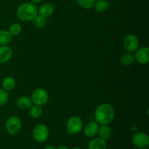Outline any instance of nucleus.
Returning a JSON list of instances; mask_svg holds the SVG:
<instances>
[{"mask_svg":"<svg viewBox=\"0 0 149 149\" xmlns=\"http://www.w3.org/2000/svg\"><path fill=\"white\" fill-rule=\"evenodd\" d=\"M22 123L20 119L16 116H12L7 119L5 123V130L8 134L15 135L20 131Z\"/></svg>","mask_w":149,"mask_h":149,"instance_id":"obj_5","label":"nucleus"},{"mask_svg":"<svg viewBox=\"0 0 149 149\" xmlns=\"http://www.w3.org/2000/svg\"><path fill=\"white\" fill-rule=\"evenodd\" d=\"M46 19L47 18H45V17H42V16L39 15L38 14L33 20V24H34V26L37 28H43L44 26L46 25Z\"/></svg>","mask_w":149,"mask_h":149,"instance_id":"obj_22","label":"nucleus"},{"mask_svg":"<svg viewBox=\"0 0 149 149\" xmlns=\"http://www.w3.org/2000/svg\"><path fill=\"white\" fill-rule=\"evenodd\" d=\"M13 49L7 45L0 46V63H6L13 57Z\"/></svg>","mask_w":149,"mask_h":149,"instance_id":"obj_11","label":"nucleus"},{"mask_svg":"<svg viewBox=\"0 0 149 149\" xmlns=\"http://www.w3.org/2000/svg\"><path fill=\"white\" fill-rule=\"evenodd\" d=\"M132 142L133 145L137 148H146L149 145V136L146 132H136L132 136Z\"/></svg>","mask_w":149,"mask_h":149,"instance_id":"obj_7","label":"nucleus"},{"mask_svg":"<svg viewBox=\"0 0 149 149\" xmlns=\"http://www.w3.org/2000/svg\"><path fill=\"white\" fill-rule=\"evenodd\" d=\"M49 135L48 127L45 124H38L34 127L32 132L33 138L38 143H44L47 140Z\"/></svg>","mask_w":149,"mask_h":149,"instance_id":"obj_3","label":"nucleus"},{"mask_svg":"<svg viewBox=\"0 0 149 149\" xmlns=\"http://www.w3.org/2000/svg\"><path fill=\"white\" fill-rule=\"evenodd\" d=\"M135 61V56L132 54V52H126V53L123 54L120 58V62L123 65H130L134 63Z\"/></svg>","mask_w":149,"mask_h":149,"instance_id":"obj_17","label":"nucleus"},{"mask_svg":"<svg viewBox=\"0 0 149 149\" xmlns=\"http://www.w3.org/2000/svg\"><path fill=\"white\" fill-rule=\"evenodd\" d=\"M109 6L110 4L108 0H97L95 1L93 7L97 13H103L109 8Z\"/></svg>","mask_w":149,"mask_h":149,"instance_id":"obj_15","label":"nucleus"},{"mask_svg":"<svg viewBox=\"0 0 149 149\" xmlns=\"http://www.w3.org/2000/svg\"><path fill=\"white\" fill-rule=\"evenodd\" d=\"M77 4L84 9H90L93 7L95 0H76Z\"/></svg>","mask_w":149,"mask_h":149,"instance_id":"obj_23","label":"nucleus"},{"mask_svg":"<svg viewBox=\"0 0 149 149\" xmlns=\"http://www.w3.org/2000/svg\"><path fill=\"white\" fill-rule=\"evenodd\" d=\"M55 149H68V148L65 145H61L58 146L57 148H55Z\"/></svg>","mask_w":149,"mask_h":149,"instance_id":"obj_25","label":"nucleus"},{"mask_svg":"<svg viewBox=\"0 0 149 149\" xmlns=\"http://www.w3.org/2000/svg\"><path fill=\"white\" fill-rule=\"evenodd\" d=\"M9 100V94L4 89H0V106H3Z\"/></svg>","mask_w":149,"mask_h":149,"instance_id":"obj_24","label":"nucleus"},{"mask_svg":"<svg viewBox=\"0 0 149 149\" xmlns=\"http://www.w3.org/2000/svg\"><path fill=\"white\" fill-rule=\"evenodd\" d=\"M9 33L12 35V36H17V35L20 34L22 31V27L21 25L18 23H13L9 26L8 30Z\"/></svg>","mask_w":149,"mask_h":149,"instance_id":"obj_21","label":"nucleus"},{"mask_svg":"<svg viewBox=\"0 0 149 149\" xmlns=\"http://www.w3.org/2000/svg\"><path fill=\"white\" fill-rule=\"evenodd\" d=\"M134 56L140 64H147L149 61V49L147 47L138 48Z\"/></svg>","mask_w":149,"mask_h":149,"instance_id":"obj_9","label":"nucleus"},{"mask_svg":"<svg viewBox=\"0 0 149 149\" xmlns=\"http://www.w3.org/2000/svg\"><path fill=\"white\" fill-rule=\"evenodd\" d=\"M94 115L95 121L99 125H109L114 119L115 110L111 105L103 103L96 108Z\"/></svg>","mask_w":149,"mask_h":149,"instance_id":"obj_1","label":"nucleus"},{"mask_svg":"<svg viewBox=\"0 0 149 149\" xmlns=\"http://www.w3.org/2000/svg\"><path fill=\"white\" fill-rule=\"evenodd\" d=\"M16 13L17 18L21 21H31L38 15V7L32 2H25L17 7Z\"/></svg>","mask_w":149,"mask_h":149,"instance_id":"obj_2","label":"nucleus"},{"mask_svg":"<svg viewBox=\"0 0 149 149\" xmlns=\"http://www.w3.org/2000/svg\"><path fill=\"white\" fill-rule=\"evenodd\" d=\"M54 13V6L50 3H44L38 9V14L47 18L52 16Z\"/></svg>","mask_w":149,"mask_h":149,"instance_id":"obj_12","label":"nucleus"},{"mask_svg":"<svg viewBox=\"0 0 149 149\" xmlns=\"http://www.w3.org/2000/svg\"><path fill=\"white\" fill-rule=\"evenodd\" d=\"M140 149H148V148H140Z\"/></svg>","mask_w":149,"mask_h":149,"instance_id":"obj_29","label":"nucleus"},{"mask_svg":"<svg viewBox=\"0 0 149 149\" xmlns=\"http://www.w3.org/2000/svg\"><path fill=\"white\" fill-rule=\"evenodd\" d=\"M17 106L21 110H29L33 106V102L31 97L27 96H21L17 100Z\"/></svg>","mask_w":149,"mask_h":149,"instance_id":"obj_14","label":"nucleus"},{"mask_svg":"<svg viewBox=\"0 0 149 149\" xmlns=\"http://www.w3.org/2000/svg\"><path fill=\"white\" fill-rule=\"evenodd\" d=\"M42 1V0H31V2H32L34 4H39Z\"/></svg>","mask_w":149,"mask_h":149,"instance_id":"obj_26","label":"nucleus"},{"mask_svg":"<svg viewBox=\"0 0 149 149\" xmlns=\"http://www.w3.org/2000/svg\"><path fill=\"white\" fill-rule=\"evenodd\" d=\"M33 104L42 106L46 104L49 99L47 91L43 88H37L33 91L31 96Z\"/></svg>","mask_w":149,"mask_h":149,"instance_id":"obj_6","label":"nucleus"},{"mask_svg":"<svg viewBox=\"0 0 149 149\" xmlns=\"http://www.w3.org/2000/svg\"><path fill=\"white\" fill-rule=\"evenodd\" d=\"M2 87L6 91H11L15 87L16 81L13 77H7L3 79L2 81Z\"/></svg>","mask_w":149,"mask_h":149,"instance_id":"obj_16","label":"nucleus"},{"mask_svg":"<svg viewBox=\"0 0 149 149\" xmlns=\"http://www.w3.org/2000/svg\"><path fill=\"white\" fill-rule=\"evenodd\" d=\"M99 124L97 122H90L85 126L84 134L87 138H95L97 135L99 130Z\"/></svg>","mask_w":149,"mask_h":149,"instance_id":"obj_10","label":"nucleus"},{"mask_svg":"<svg viewBox=\"0 0 149 149\" xmlns=\"http://www.w3.org/2000/svg\"><path fill=\"white\" fill-rule=\"evenodd\" d=\"M42 106H37V105H33L29 109V113H30L31 117L33 119H38L40 117L42 114Z\"/></svg>","mask_w":149,"mask_h":149,"instance_id":"obj_20","label":"nucleus"},{"mask_svg":"<svg viewBox=\"0 0 149 149\" xmlns=\"http://www.w3.org/2000/svg\"><path fill=\"white\" fill-rule=\"evenodd\" d=\"M71 149H81V148H79V147L76 146V147H74V148H71Z\"/></svg>","mask_w":149,"mask_h":149,"instance_id":"obj_28","label":"nucleus"},{"mask_svg":"<svg viewBox=\"0 0 149 149\" xmlns=\"http://www.w3.org/2000/svg\"><path fill=\"white\" fill-rule=\"evenodd\" d=\"M82 127L83 121L79 116H71L66 123V132L69 135H77L81 132Z\"/></svg>","mask_w":149,"mask_h":149,"instance_id":"obj_4","label":"nucleus"},{"mask_svg":"<svg viewBox=\"0 0 149 149\" xmlns=\"http://www.w3.org/2000/svg\"><path fill=\"white\" fill-rule=\"evenodd\" d=\"M107 146L106 140L100 138H95L89 142L87 149H106Z\"/></svg>","mask_w":149,"mask_h":149,"instance_id":"obj_13","label":"nucleus"},{"mask_svg":"<svg viewBox=\"0 0 149 149\" xmlns=\"http://www.w3.org/2000/svg\"><path fill=\"white\" fill-rule=\"evenodd\" d=\"M12 35L7 30H0V46L8 45L12 41Z\"/></svg>","mask_w":149,"mask_h":149,"instance_id":"obj_19","label":"nucleus"},{"mask_svg":"<svg viewBox=\"0 0 149 149\" xmlns=\"http://www.w3.org/2000/svg\"><path fill=\"white\" fill-rule=\"evenodd\" d=\"M123 46L127 52H134L139 47V40L135 35L128 34L124 38Z\"/></svg>","mask_w":149,"mask_h":149,"instance_id":"obj_8","label":"nucleus"},{"mask_svg":"<svg viewBox=\"0 0 149 149\" xmlns=\"http://www.w3.org/2000/svg\"><path fill=\"white\" fill-rule=\"evenodd\" d=\"M44 149H55V147L53 146H52V145H48V146H47L45 147Z\"/></svg>","mask_w":149,"mask_h":149,"instance_id":"obj_27","label":"nucleus"},{"mask_svg":"<svg viewBox=\"0 0 149 149\" xmlns=\"http://www.w3.org/2000/svg\"><path fill=\"white\" fill-rule=\"evenodd\" d=\"M97 135H99L100 138L104 140L109 139L111 135V129L106 125H101V126L99 127Z\"/></svg>","mask_w":149,"mask_h":149,"instance_id":"obj_18","label":"nucleus"}]
</instances>
